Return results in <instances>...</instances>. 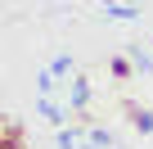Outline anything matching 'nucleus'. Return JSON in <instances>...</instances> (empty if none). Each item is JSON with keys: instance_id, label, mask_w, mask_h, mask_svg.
Here are the masks:
<instances>
[{"instance_id": "1", "label": "nucleus", "mask_w": 153, "mask_h": 149, "mask_svg": "<svg viewBox=\"0 0 153 149\" xmlns=\"http://www.w3.org/2000/svg\"><path fill=\"white\" fill-rule=\"evenodd\" d=\"M86 100H90V86H86V82H72V91H68V104H72V109H86Z\"/></svg>"}, {"instance_id": "2", "label": "nucleus", "mask_w": 153, "mask_h": 149, "mask_svg": "<svg viewBox=\"0 0 153 149\" xmlns=\"http://www.w3.org/2000/svg\"><path fill=\"white\" fill-rule=\"evenodd\" d=\"M41 113H45V118H50L54 127H63V109H59L54 100H41Z\"/></svg>"}, {"instance_id": "3", "label": "nucleus", "mask_w": 153, "mask_h": 149, "mask_svg": "<svg viewBox=\"0 0 153 149\" xmlns=\"http://www.w3.org/2000/svg\"><path fill=\"white\" fill-rule=\"evenodd\" d=\"M36 91H41V100H50V91H54V72H50V68L36 77Z\"/></svg>"}, {"instance_id": "4", "label": "nucleus", "mask_w": 153, "mask_h": 149, "mask_svg": "<svg viewBox=\"0 0 153 149\" xmlns=\"http://www.w3.org/2000/svg\"><path fill=\"white\" fill-rule=\"evenodd\" d=\"M135 131H140V136H153V113H149V109L135 113Z\"/></svg>"}, {"instance_id": "5", "label": "nucleus", "mask_w": 153, "mask_h": 149, "mask_svg": "<svg viewBox=\"0 0 153 149\" xmlns=\"http://www.w3.org/2000/svg\"><path fill=\"white\" fill-rule=\"evenodd\" d=\"M108 18H122V23H135V9H126V5H108Z\"/></svg>"}, {"instance_id": "6", "label": "nucleus", "mask_w": 153, "mask_h": 149, "mask_svg": "<svg viewBox=\"0 0 153 149\" xmlns=\"http://www.w3.org/2000/svg\"><path fill=\"white\" fill-rule=\"evenodd\" d=\"M50 72H54V77H63V72H72V59H68V54H59V59L50 63Z\"/></svg>"}, {"instance_id": "7", "label": "nucleus", "mask_w": 153, "mask_h": 149, "mask_svg": "<svg viewBox=\"0 0 153 149\" xmlns=\"http://www.w3.org/2000/svg\"><path fill=\"white\" fill-rule=\"evenodd\" d=\"M59 149H81V145H76V136H72V131H63V127H59Z\"/></svg>"}]
</instances>
